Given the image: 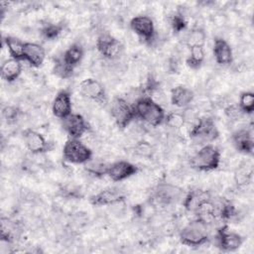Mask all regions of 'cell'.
Listing matches in <instances>:
<instances>
[{
    "mask_svg": "<svg viewBox=\"0 0 254 254\" xmlns=\"http://www.w3.org/2000/svg\"><path fill=\"white\" fill-rule=\"evenodd\" d=\"M136 117L151 126H159L164 120L166 113L163 107L151 96H142L133 104Z\"/></svg>",
    "mask_w": 254,
    "mask_h": 254,
    "instance_id": "1",
    "label": "cell"
},
{
    "mask_svg": "<svg viewBox=\"0 0 254 254\" xmlns=\"http://www.w3.org/2000/svg\"><path fill=\"white\" fill-rule=\"evenodd\" d=\"M209 238L208 223L196 218L186 224L180 231V241L188 246H200Z\"/></svg>",
    "mask_w": 254,
    "mask_h": 254,
    "instance_id": "2",
    "label": "cell"
},
{
    "mask_svg": "<svg viewBox=\"0 0 254 254\" xmlns=\"http://www.w3.org/2000/svg\"><path fill=\"white\" fill-rule=\"evenodd\" d=\"M190 166L198 171H212L219 167L220 164V152L211 145L206 144L190 158Z\"/></svg>",
    "mask_w": 254,
    "mask_h": 254,
    "instance_id": "3",
    "label": "cell"
},
{
    "mask_svg": "<svg viewBox=\"0 0 254 254\" xmlns=\"http://www.w3.org/2000/svg\"><path fill=\"white\" fill-rule=\"evenodd\" d=\"M218 135L219 132L216 124L210 117L198 118L190 132V140L199 145L210 144L217 139Z\"/></svg>",
    "mask_w": 254,
    "mask_h": 254,
    "instance_id": "4",
    "label": "cell"
},
{
    "mask_svg": "<svg viewBox=\"0 0 254 254\" xmlns=\"http://www.w3.org/2000/svg\"><path fill=\"white\" fill-rule=\"evenodd\" d=\"M63 157L72 164H86L91 160L92 152L78 139L69 138L64 145Z\"/></svg>",
    "mask_w": 254,
    "mask_h": 254,
    "instance_id": "5",
    "label": "cell"
},
{
    "mask_svg": "<svg viewBox=\"0 0 254 254\" xmlns=\"http://www.w3.org/2000/svg\"><path fill=\"white\" fill-rule=\"evenodd\" d=\"M110 113L120 129L126 128L135 119L136 114L133 104L123 97H115L110 105Z\"/></svg>",
    "mask_w": 254,
    "mask_h": 254,
    "instance_id": "6",
    "label": "cell"
},
{
    "mask_svg": "<svg viewBox=\"0 0 254 254\" xmlns=\"http://www.w3.org/2000/svg\"><path fill=\"white\" fill-rule=\"evenodd\" d=\"M96 48L104 58L109 60L117 59L123 51L122 43L107 33L98 36L96 40Z\"/></svg>",
    "mask_w": 254,
    "mask_h": 254,
    "instance_id": "7",
    "label": "cell"
},
{
    "mask_svg": "<svg viewBox=\"0 0 254 254\" xmlns=\"http://www.w3.org/2000/svg\"><path fill=\"white\" fill-rule=\"evenodd\" d=\"M184 198V191L181 188L164 183L160 184L155 190V199L163 205H170L177 203Z\"/></svg>",
    "mask_w": 254,
    "mask_h": 254,
    "instance_id": "8",
    "label": "cell"
},
{
    "mask_svg": "<svg viewBox=\"0 0 254 254\" xmlns=\"http://www.w3.org/2000/svg\"><path fill=\"white\" fill-rule=\"evenodd\" d=\"M79 91L86 98L100 104L105 103L107 100L103 85L94 78L83 79L79 84Z\"/></svg>",
    "mask_w": 254,
    "mask_h": 254,
    "instance_id": "9",
    "label": "cell"
},
{
    "mask_svg": "<svg viewBox=\"0 0 254 254\" xmlns=\"http://www.w3.org/2000/svg\"><path fill=\"white\" fill-rule=\"evenodd\" d=\"M130 28L147 43H151L155 37L154 22L149 16L140 15L132 18L130 21Z\"/></svg>",
    "mask_w": 254,
    "mask_h": 254,
    "instance_id": "10",
    "label": "cell"
},
{
    "mask_svg": "<svg viewBox=\"0 0 254 254\" xmlns=\"http://www.w3.org/2000/svg\"><path fill=\"white\" fill-rule=\"evenodd\" d=\"M62 125L69 138L72 139H79L88 129L85 119L78 113H71L62 119Z\"/></svg>",
    "mask_w": 254,
    "mask_h": 254,
    "instance_id": "11",
    "label": "cell"
},
{
    "mask_svg": "<svg viewBox=\"0 0 254 254\" xmlns=\"http://www.w3.org/2000/svg\"><path fill=\"white\" fill-rule=\"evenodd\" d=\"M138 172V167L128 161H117L109 164L107 169V176L113 182H120L130 178Z\"/></svg>",
    "mask_w": 254,
    "mask_h": 254,
    "instance_id": "12",
    "label": "cell"
},
{
    "mask_svg": "<svg viewBox=\"0 0 254 254\" xmlns=\"http://www.w3.org/2000/svg\"><path fill=\"white\" fill-rule=\"evenodd\" d=\"M216 240L218 247L223 251H235L243 243L242 237L238 233L228 230L226 226H222L218 229Z\"/></svg>",
    "mask_w": 254,
    "mask_h": 254,
    "instance_id": "13",
    "label": "cell"
},
{
    "mask_svg": "<svg viewBox=\"0 0 254 254\" xmlns=\"http://www.w3.org/2000/svg\"><path fill=\"white\" fill-rule=\"evenodd\" d=\"M23 139L26 148L32 154H41L49 150V143L44 136L33 129H27L23 132Z\"/></svg>",
    "mask_w": 254,
    "mask_h": 254,
    "instance_id": "14",
    "label": "cell"
},
{
    "mask_svg": "<svg viewBox=\"0 0 254 254\" xmlns=\"http://www.w3.org/2000/svg\"><path fill=\"white\" fill-rule=\"evenodd\" d=\"M72 104H71V96L67 90H61L56 95L53 104L52 111L53 114L60 119H64L69 114H71Z\"/></svg>",
    "mask_w": 254,
    "mask_h": 254,
    "instance_id": "15",
    "label": "cell"
},
{
    "mask_svg": "<svg viewBox=\"0 0 254 254\" xmlns=\"http://www.w3.org/2000/svg\"><path fill=\"white\" fill-rule=\"evenodd\" d=\"M232 142L236 150L245 154H252L254 150L253 133L250 129L241 128L232 135Z\"/></svg>",
    "mask_w": 254,
    "mask_h": 254,
    "instance_id": "16",
    "label": "cell"
},
{
    "mask_svg": "<svg viewBox=\"0 0 254 254\" xmlns=\"http://www.w3.org/2000/svg\"><path fill=\"white\" fill-rule=\"evenodd\" d=\"M124 199V194L121 190L114 188H109L102 190L98 193L90 197V203L95 206L109 205L120 202Z\"/></svg>",
    "mask_w": 254,
    "mask_h": 254,
    "instance_id": "17",
    "label": "cell"
},
{
    "mask_svg": "<svg viewBox=\"0 0 254 254\" xmlns=\"http://www.w3.org/2000/svg\"><path fill=\"white\" fill-rule=\"evenodd\" d=\"M213 56L220 65H228L233 61V54L230 45L222 38H215L213 42Z\"/></svg>",
    "mask_w": 254,
    "mask_h": 254,
    "instance_id": "18",
    "label": "cell"
},
{
    "mask_svg": "<svg viewBox=\"0 0 254 254\" xmlns=\"http://www.w3.org/2000/svg\"><path fill=\"white\" fill-rule=\"evenodd\" d=\"M46 58L44 48L37 43H25L24 60L32 66L39 67L43 64Z\"/></svg>",
    "mask_w": 254,
    "mask_h": 254,
    "instance_id": "19",
    "label": "cell"
},
{
    "mask_svg": "<svg viewBox=\"0 0 254 254\" xmlns=\"http://www.w3.org/2000/svg\"><path fill=\"white\" fill-rule=\"evenodd\" d=\"M193 91L184 85H178L171 90V102L180 108L189 106L193 100Z\"/></svg>",
    "mask_w": 254,
    "mask_h": 254,
    "instance_id": "20",
    "label": "cell"
},
{
    "mask_svg": "<svg viewBox=\"0 0 254 254\" xmlns=\"http://www.w3.org/2000/svg\"><path fill=\"white\" fill-rule=\"evenodd\" d=\"M22 72V64L20 60L8 59L1 65V76L7 82L16 80Z\"/></svg>",
    "mask_w": 254,
    "mask_h": 254,
    "instance_id": "21",
    "label": "cell"
},
{
    "mask_svg": "<svg viewBox=\"0 0 254 254\" xmlns=\"http://www.w3.org/2000/svg\"><path fill=\"white\" fill-rule=\"evenodd\" d=\"M193 211L196 213L197 218L205 221L206 223H209L211 219L215 217L216 207H215V204L208 197H206V198H203L196 205Z\"/></svg>",
    "mask_w": 254,
    "mask_h": 254,
    "instance_id": "22",
    "label": "cell"
},
{
    "mask_svg": "<svg viewBox=\"0 0 254 254\" xmlns=\"http://www.w3.org/2000/svg\"><path fill=\"white\" fill-rule=\"evenodd\" d=\"M4 42L11 58L20 60V61L24 60V51H25L24 42H22L20 39L13 36H7Z\"/></svg>",
    "mask_w": 254,
    "mask_h": 254,
    "instance_id": "23",
    "label": "cell"
},
{
    "mask_svg": "<svg viewBox=\"0 0 254 254\" xmlns=\"http://www.w3.org/2000/svg\"><path fill=\"white\" fill-rule=\"evenodd\" d=\"M83 57V49L79 44H72L63 56L64 61L70 66H76Z\"/></svg>",
    "mask_w": 254,
    "mask_h": 254,
    "instance_id": "24",
    "label": "cell"
},
{
    "mask_svg": "<svg viewBox=\"0 0 254 254\" xmlns=\"http://www.w3.org/2000/svg\"><path fill=\"white\" fill-rule=\"evenodd\" d=\"M204 57H205V54H204L203 47H199V46L191 47L190 48V55L186 61L187 64L190 67L196 69L200 67V65L202 64L204 61Z\"/></svg>",
    "mask_w": 254,
    "mask_h": 254,
    "instance_id": "25",
    "label": "cell"
},
{
    "mask_svg": "<svg viewBox=\"0 0 254 254\" xmlns=\"http://www.w3.org/2000/svg\"><path fill=\"white\" fill-rule=\"evenodd\" d=\"M206 40V34L201 28H193L191 29L186 38V44L189 48L191 47H203Z\"/></svg>",
    "mask_w": 254,
    "mask_h": 254,
    "instance_id": "26",
    "label": "cell"
},
{
    "mask_svg": "<svg viewBox=\"0 0 254 254\" xmlns=\"http://www.w3.org/2000/svg\"><path fill=\"white\" fill-rule=\"evenodd\" d=\"M186 114L179 111H173L165 116L164 122L172 129H180L186 123Z\"/></svg>",
    "mask_w": 254,
    "mask_h": 254,
    "instance_id": "27",
    "label": "cell"
},
{
    "mask_svg": "<svg viewBox=\"0 0 254 254\" xmlns=\"http://www.w3.org/2000/svg\"><path fill=\"white\" fill-rule=\"evenodd\" d=\"M73 68L74 67L67 64L62 57V58H59L56 60V62L54 64L53 71L57 76H59L61 78H68L72 75Z\"/></svg>",
    "mask_w": 254,
    "mask_h": 254,
    "instance_id": "28",
    "label": "cell"
},
{
    "mask_svg": "<svg viewBox=\"0 0 254 254\" xmlns=\"http://www.w3.org/2000/svg\"><path fill=\"white\" fill-rule=\"evenodd\" d=\"M238 105L245 114H252L254 111V94L251 91H244L240 94Z\"/></svg>",
    "mask_w": 254,
    "mask_h": 254,
    "instance_id": "29",
    "label": "cell"
},
{
    "mask_svg": "<svg viewBox=\"0 0 254 254\" xmlns=\"http://www.w3.org/2000/svg\"><path fill=\"white\" fill-rule=\"evenodd\" d=\"M62 31H63V26L61 24L48 23L42 28L41 34L46 40H55L60 36Z\"/></svg>",
    "mask_w": 254,
    "mask_h": 254,
    "instance_id": "30",
    "label": "cell"
},
{
    "mask_svg": "<svg viewBox=\"0 0 254 254\" xmlns=\"http://www.w3.org/2000/svg\"><path fill=\"white\" fill-rule=\"evenodd\" d=\"M109 165H106L105 163H101V162H91L88 161L85 164V170L90 173L93 176L96 177H101L107 174V169H108Z\"/></svg>",
    "mask_w": 254,
    "mask_h": 254,
    "instance_id": "31",
    "label": "cell"
},
{
    "mask_svg": "<svg viewBox=\"0 0 254 254\" xmlns=\"http://www.w3.org/2000/svg\"><path fill=\"white\" fill-rule=\"evenodd\" d=\"M21 114V110L13 105H7L2 109V116L8 124L16 122Z\"/></svg>",
    "mask_w": 254,
    "mask_h": 254,
    "instance_id": "32",
    "label": "cell"
},
{
    "mask_svg": "<svg viewBox=\"0 0 254 254\" xmlns=\"http://www.w3.org/2000/svg\"><path fill=\"white\" fill-rule=\"evenodd\" d=\"M252 170L248 166L239 168L235 173V182L237 186H245L250 182Z\"/></svg>",
    "mask_w": 254,
    "mask_h": 254,
    "instance_id": "33",
    "label": "cell"
},
{
    "mask_svg": "<svg viewBox=\"0 0 254 254\" xmlns=\"http://www.w3.org/2000/svg\"><path fill=\"white\" fill-rule=\"evenodd\" d=\"M225 115L231 120H239L241 119L245 113L242 111L238 104H230L224 109Z\"/></svg>",
    "mask_w": 254,
    "mask_h": 254,
    "instance_id": "34",
    "label": "cell"
},
{
    "mask_svg": "<svg viewBox=\"0 0 254 254\" xmlns=\"http://www.w3.org/2000/svg\"><path fill=\"white\" fill-rule=\"evenodd\" d=\"M219 216L224 219V220H228L230 219L232 216L235 215V207L234 205L230 202V201H223L220 208H219V212H218Z\"/></svg>",
    "mask_w": 254,
    "mask_h": 254,
    "instance_id": "35",
    "label": "cell"
},
{
    "mask_svg": "<svg viewBox=\"0 0 254 254\" xmlns=\"http://www.w3.org/2000/svg\"><path fill=\"white\" fill-rule=\"evenodd\" d=\"M171 26L176 33H180L186 29L187 22L182 14L177 13L171 18Z\"/></svg>",
    "mask_w": 254,
    "mask_h": 254,
    "instance_id": "36",
    "label": "cell"
},
{
    "mask_svg": "<svg viewBox=\"0 0 254 254\" xmlns=\"http://www.w3.org/2000/svg\"><path fill=\"white\" fill-rule=\"evenodd\" d=\"M135 152L140 155V156H144V157H149L152 154V148L151 146L147 143V142H140L136 148H135Z\"/></svg>",
    "mask_w": 254,
    "mask_h": 254,
    "instance_id": "37",
    "label": "cell"
}]
</instances>
